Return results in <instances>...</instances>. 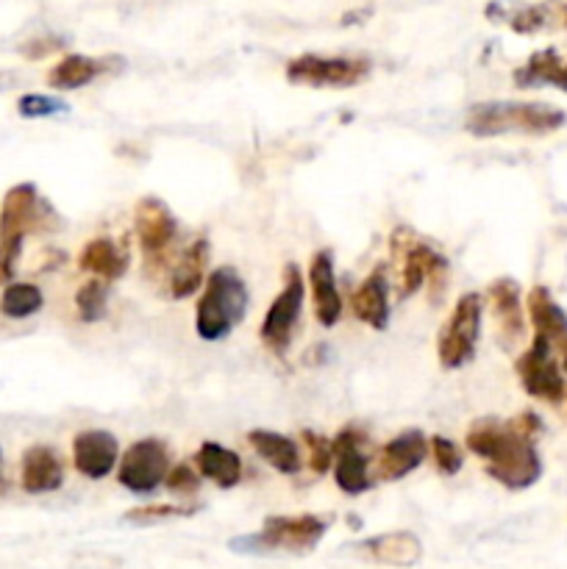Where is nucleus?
<instances>
[{"label":"nucleus","instance_id":"obj_35","mask_svg":"<svg viewBox=\"0 0 567 569\" xmlns=\"http://www.w3.org/2000/svg\"><path fill=\"white\" fill-rule=\"evenodd\" d=\"M165 483H167V489H170L172 495H195L200 489L198 472H195L189 465L170 467V472H167Z\"/></svg>","mask_w":567,"mask_h":569},{"label":"nucleus","instance_id":"obj_1","mask_svg":"<svg viewBox=\"0 0 567 569\" xmlns=\"http://www.w3.org/2000/svg\"><path fill=\"white\" fill-rule=\"evenodd\" d=\"M539 433H543V420L537 411H520L506 422L498 417H478L467 428L465 445L470 453L484 459L489 478L511 492H520L531 489L543 478V459L534 442Z\"/></svg>","mask_w":567,"mask_h":569},{"label":"nucleus","instance_id":"obj_21","mask_svg":"<svg viewBox=\"0 0 567 569\" xmlns=\"http://www.w3.org/2000/svg\"><path fill=\"white\" fill-rule=\"evenodd\" d=\"M511 81H515L517 89L554 87L559 89V92H567V50H534V53L511 72Z\"/></svg>","mask_w":567,"mask_h":569},{"label":"nucleus","instance_id":"obj_34","mask_svg":"<svg viewBox=\"0 0 567 569\" xmlns=\"http://www.w3.org/2000/svg\"><path fill=\"white\" fill-rule=\"evenodd\" d=\"M300 439H304L306 450H309L311 472H315V476H326L328 467L334 465L331 439L322 437V433H317V431H304V433H300Z\"/></svg>","mask_w":567,"mask_h":569},{"label":"nucleus","instance_id":"obj_14","mask_svg":"<svg viewBox=\"0 0 567 569\" xmlns=\"http://www.w3.org/2000/svg\"><path fill=\"white\" fill-rule=\"evenodd\" d=\"M50 220H53V211L39 198V189L28 181L17 183L6 192L3 203H0V242H6V239L26 242L28 233L48 231Z\"/></svg>","mask_w":567,"mask_h":569},{"label":"nucleus","instance_id":"obj_16","mask_svg":"<svg viewBox=\"0 0 567 569\" xmlns=\"http://www.w3.org/2000/svg\"><path fill=\"white\" fill-rule=\"evenodd\" d=\"M489 306H493L498 342L504 348H515L526 337V311L520 300V283L515 278H498L487 289Z\"/></svg>","mask_w":567,"mask_h":569},{"label":"nucleus","instance_id":"obj_22","mask_svg":"<svg viewBox=\"0 0 567 569\" xmlns=\"http://www.w3.org/2000/svg\"><path fill=\"white\" fill-rule=\"evenodd\" d=\"M350 311L359 322L370 326L372 331H387L389 326V278L384 267H376L361 281V287L350 295Z\"/></svg>","mask_w":567,"mask_h":569},{"label":"nucleus","instance_id":"obj_9","mask_svg":"<svg viewBox=\"0 0 567 569\" xmlns=\"http://www.w3.org/2000/svg\"><path fill=\"white\" fill-rule=\"evenodd\" d=\"M304 298H306V281L304 272L298 270V264L284 267V287L276 295V300L267 309L265 320H261L259 339L272 350L276 356L287 353L289 342H292L295 326L300 320V311H304Z\"/></svg>","mask_w":567,"mask_h":569},{"label":"nucleus","instance_id":"obj_10","mask_svg":"<svg viewBox=\"0 0 567 569\" xmlns=\"http://www.w3.org/2000/svg\"><path fill=\"white\" fill-rule=\"evenodd\" d=\"M515 372L520 378V387L534 400H543L548 406H559L567 395V383L561 378L559 361L554 359V345L545 337L534 333L526 353L515 361Z\"/></svg>","mask_w":567,"mask_h":569},{"label":"nucleus","instance_id":"obj_29","mask_svg":"<svg viewBox=\"0 0 567 569\" xmlns=\"http://www.w3.org/2000/svg\"><path fill=\"white\" fill-rule=\"evenodd\" d=\"M44 306V295L37 283H22L11 281L9 287L0 295V311H3L9 320H26L33 317Z\"/></svg>","mask_w":567,"mask_h":569},{"label":"nucleus","instance_id":"obj_3","mask_svg":"<svg viewBox=\"0 0 567 569\" xmlns=\"http://www.w3.org/2000/svg\"><path fill=\"white\" fill-rule=\"evenodd\" d=\"M248 311V287L233 267H217L203 283V295L195 309V331L203 342L226 339Z\"/></svg>","mask_w":567,"mask_h":569},{"label":"nucleus","instance_id":"obj_33","mask_svg":"<svg viewBox=\"0 0 567 569\" xmlns=\"http://www.w3.org/2000/svg\"><path fill=\"white\" fill-rule=\"evenodd\" d=\"M17 111H20V117H26V120H39V117H53V114H64L67 111V103L59 98H50V94H22L20 100H17Z\"/></svg>","mask_w":567,"mask_h":569},{"label":"nucleus","instance_id":"obj_36","mask_svg":"<svg viewBox=\"0 0 567 569\" xmlns=\"http://www.w3.org/2000/svg\"><path fill=\"white\" fill-rule=\"evenodd\" d=\"M20 253H22V239H6V242H0V287L11 283Z\"/></svg>","mask_w":567,"mask_h":569},{"label":"nucleus","instance_id":"obj_38","mask_svg":"<svg viewBox=\"0 0 567 569\" xmlns=\"http://www.w3.org/2000/svg\"><path fill=\"white\" fill-rule=\"evenodd\" d=\"M0 492H6V478H3V453H0Z\"/></svg>","mask_w":567,"mask_h":569},{"label":"nucleus","instance_id":"obj_6","mask_svg":"<svg viewBox=\"0 0 567 569\" xmlns=\"http://www.w3.org/2000/svg\"><path fill=\"white\" fill-rule=\"evenodd\" d=\"M133 228H137L139 250L145 259V272L150 278H165L170 267V248L176 242V214L170 206L156 194H148L133 209Z\"/></svg>","mask_w":567,"mask_h":569},{"label":"nucleus","instance_id":"obj_30","mask_svg":"<svg viewBox=\"0 0 567 569\" xmlns=\"http://www.w3.org/2000/svg\"><path fill=\"white\" fill-rule=\"evenodd\" d=\"M106 281L92 278L76 292V309L81 322H100L106 317Z\"/></svg>","mask_w":567,"mask_h":569},{"label":"nucleus","instance_id":"obj_24","mask_svg":"<svg viewBox=\"0 0 567 569\" xmlns=\"http://www.w3.org/2000/svg\"><path fill=\"white\" fill-rule=\"evenodd\" d=\"M526 309H528V320H531L534 326V333L548 339L554 348H559V345L567 339V315L565 309L554 300L550 289L543 287V283H537V287L528 292Z\"/></svg>","mask_w":567,"mask_h":569},{"label":"nucleus","instance_id":"obj_2","mask_svg":"<svg viewBox=\"0 0 567 569\" xmlns=\"http://www.w3.org/2000/svg\"><path fill=\"white\" fill-rule=\"evenodd\" d=\"M567 122V114L550 103H517V100H487L470 106L465 117V131L478 139L506 137H548Z\"/></svg>","mask_w":567,"mask_h":569},{"label":"nucleus","instance_id":"obj_5","mask_svg":"<svg viewBox=\"0 0 567 569\" xmlns=\"http://www.w3.org/2000/svg\"><path fill=\"white\" fill-rule=\"evenodd\" d=\"M389 248H392L395 259L400 261V300L411 298L426 281L431 283V300L442 295L445 281H448V259L442 253H437L431 244L422 242L409 228H398L392 233Z\"/></svg>","mask_w":567,"mask_h":569},{"label":"nucleus","instance_id":"obj_23","mask_svg":"<svg viewBox=\"0 0 567 569\" xmlns=\"http://www.w3.org/2000/svg\"><path fill=\"white\" fill-rule=\"evenodd\" d=\"M356 553L365 556L367 561H376L384 567H415L422 556V545L415 533L409 531H392L378 533V537L365 539L356 545Z\"/></svg>","mask_w":567,"mask_h":569},{"label":"nucleus","instance_id":"obj_7","mask_svg":"<svg viewBox=\"0 0 567 569\" xmlns=\"http://www.w3.org/2000/svg\"><path fill=\"white\" fill-rule=\"evenodd\" d=\"M372 64L367 59H354V56H320L304 53L295 56L287 64V81L295 87L311 89H350L367 81Z\"/></svg>","mask_w":567,"mask_h":569},{"label":"nucleus","instance_id":"obj_26","mask_svg":"<svg viewBox=\"0 0 567 569\" xmlns=\"http://www.w3.org/2000/svg\"><path fill=\"white\" fill-rule=\"evenodd\" d=\"M78 267L100 281H120L128 272V253L109 237H98L92 242L83 244L81 256H78Z\"/></svg>","mask_w":567,"mask_h":569},{"label":"nucleus","instance_id":"obj_25","mask_svg":"<svg viewBox=\"0 0 567 569\" xmlns=\"http://www.w3.org/2000/svg\"><path fill=\"white\" fill-rule=\"evenodd\" d=\"M248 442L256 450V456H261L281 476H298L304 470V456H300L298 445L289 437H284V433L267 431V428H253L248 433Z\"/></svg>","mask_w":567,"mask_h":569},{"label":"nucleus","instance_id":"obj_31","mask_svg":"<svg viewBox=\"0 0 567 569\" xmlns=\"http://www.w3.org/2000/svg\"><path fill=\"white\" fill-rule=\"evenodd\" d=\"M428 450L434 456V467H437L439 476H456L465 465V456H461L459 445L448 437H431L428 439Z\"/></svg>","mask_w":567,"mask_h":569},{"label":"nucleus","instance_id":"obj_11","mask_svg":"<svg viewBox=\"0 0 567 569\" xmlns=\"http://www.w3.org/2000/svg\"><path fill=\"white\" fill-rule=\"evenodd\" d=\"M334 445V481L345 495L356 498L365 495L372 487V453L367 431L359 426H345L337 437L331 439Z\"/></svg>","mask_w":567,"mask_h":569},{"label":"nucleus","instance_id":"obj_32","mask_svg":"<svg viewBox=\"0 0 567 569\" xmlns=\"http://www.w3.org/2000/svg\"><path fill=\"white\" fill-rule=\"evenodd\" d=\"M198 511V506H167V503H153V506H137L126 515V522L133 526H148V522H161L172 520V517H192Z\"/></svg>","mask_w":567,"mask_h":569},{"label":"nucleus","instance_id":"obj_17","mask_svg":"<svg viewBox=\"0 0 567 569\" xmlns=\"http://www.w3.org/2000/svg\"><path fill=\"white\" fill-rule=\"evenodd\" d=\"M206 264H209V239L198 237L189 242L165 272V292L172 300H187L203 287Z\"/></svg>","mask_w":567,"mask_h":569},{"label":"nucleus","instance_id":"obj_20","mask_svg":"<svg viewBox=\"0 0 567 569\" xmlns=\"http://www.w3.org/2000/svg\"><path fill=\"white\" fill-rule=\"evenodd\" d=\"M64 483V465L50 445H31L20 459V487L28 495H48Z\"/></svg>","mask_w":567,"mask_h":569},{"label":"nucleus","instance_id":"obj_18","mask_svg":"<svg viewBox=\"0 0 567 569\" xmlns=\"http://www.w3.org/2000/svg\"><path fill=\"white\" fill-rule=\"evenodd\" d=\"M309 289L315 317L322 328H334L342 317V295H339L337 276H334L331 250H317L309 261Z\"/></svg>","mask_w":567,"mask_h":569},{"label":"nucleus","instance_id":"obj_15","mask_svg":"<svg viewBox=\"0 0 567 569\" xmlns=\"http://www.w3.org/2000/svg\"><path fill=\"white\" fill-rule=\"evenodd\" d=\"M428 439L420 428H406L398 437L389 439L376 456L372 481H400L426 461Z\"/></svg>","mask_w":567,"mask_h":569},{"label":"nucleus","instance_id":"obj_12","mask_svg":"<svg viewBox=\"0 0 567 569\" xmlns=\"http://www.w3.org/2000/svg\"><path fill=\"white\" fill-rule=\"evenodd\" d=\"M117 481L133 495H150L165 483L170 472V448L161 439H139L117 461Z\"/></svg>","mask_w":567,"mask_h":569},{"label":"nucleus","instance_id":"obj_39","mask_svg":"<svg viewBox=\"0 0 567 569\" xmlns=\"http://www.w3.org/2000/svg\"><path fill=\"white\" fill-rule=\"evenodd\" d=\"M556 409H559V411H561V415H565V417H567V395H565V400H561V403H559V406H556Z\"/></svg>","mask_w":567,"mask_h":569},{"label":"nucleus","instance_id":"obj_4","mask_svg":"<svg viewBox=\"0 0 567 569\" xmlns=\"http://www.w3.org/2000/svg\"><path fill=\"white\" fill-rule=\"evenodd\" d=\"M328 520L317 515H292V517H267L259 533L231 542L233 550L242 553H272V550H287V553H311L326 537Z\"/></svg>","mask_w":567,"mask_h":569},{"label":"nucleus","instance_id":"obj_37","mask_svg":"<svg viewBox=\"0 0 567 569\" xmlns=\"http://www.w3.org/2000/svg\"><path fill=\"white\" fill-rule=\"evenodd\" d=\"M559 350H561V370L567 372V339L559 345Z\"/></svg>","mask_w":567,"mask_h":569},{"label":"nucleus","instance_id":"obj_8","mask_svg":"<svg viewBox=\"0 0 567 569\" xmlns=\"http://www.w3.org/2000/svg\"><path fill=\"white\" fill-rule=\"evenodd\" d=\"M484 300L478 292H467L456 300L442 333L437 337V356L445 370H459L476 356L478 337H481Z\"/></svg>","mask_w":567,"mask_h":569},{"label":"nucleus","instance_id":"obj_13","mask_svg":"<svg viewBox=\"0 0 567 569\" xmlns=\"http://www.w3.org/2000/svg\"><path fill=\"white\" fill-rule=\"evenodd\" d=\"M487 17L493 22H504L515 33L534 37V33L567 31V0H539V3H511V0H493L487 6Z\"/></svg>","mask_w":567,"mask_h":569},{"label":"nucleus","instance_id":"obj_19","mask_svg":"<svg viewBox=\"0 0 567 569\" xmlns=\"http://www.w3.org/2000/svg\"><path fill=\"white\" fill-rule=\"evenodd\" d=\"M120 459V445L109 431H81L72 439V465L89 481H100L115 470Z\"/></svg>","mask_w":567,"mask_h":569},{"label":"nucleus","instance_id":"obj_28","mask_svg":"<svg viewBox=\"0 0 567 569\" xmlns=\"http://www.w3.org/2000/svg\"><path fill=\"white\" fill-rule=\"evenodd\" d=\"M106 59H92V56L70 53L61 61H56L48 72V83L61 92H70V89H81L87 83H92L94 78L106 72Z\"/></svg>","mask_w":567,"mask_h":569},{"label":"nucleus","instance_id":"obj_27","mask_svg":"<svg viewBox=\"0 0 567 569\" xmlns=\"http://www.w3.org/2000/svg\"><path fill=\"white\" fill-rule=\"evenodd\" d=\"M195 467L203 478L215 481L220 489H233L242 478V459L233 450L217 442H203L195 453Z\"/></svg>","mask_w":567,"mask_h":569}]
</instances>
